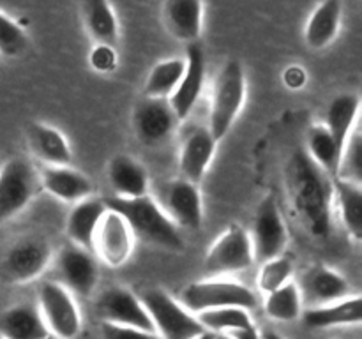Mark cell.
<instances>
[{"label": "cell", "mask_w": 362, "mask_h": 339, "mask_svg": "<svg viewBox=\"0 0 362 339\" xmlns=\"http://www.w3.org/2000/svg\"><path fill=\"white\" fill-rule=\"evenodd\" d=\"M177 228L200 230L204 222V203L197 184L186 179H173L166 182L158 201Z\"/></svg>", "instance_id": "cell-11"}, {"label": "cell", "mask_w": 362, "mask_h": 339, "mask_svg": "<svg viewBox=\"0 0 362 339\" xmlns=\"http://www.w3.org/2000/svg\"><path fill=\"white\" fill-rule=\"evenodd\" d=\"M334 186V208L354 242L362 239V184L332 179Z\"/></svg>", "instance_id": "cell-27"}, {"label": "cell", "mask_w": 362, "mask_h": 339, "mask_svg": "<svg viewBox=\"0 0 362 339\" xmlns=\"http://www.w3.org/2000/svg\"><path fill=\"white\" fill-rule=\"evenodd\" d=\"M281 80L283 83H285V87L290 88V90H300V88L306 85L308 73L303 66L292 64V66H288L285 71H283Z\"/></svg>", "instance_id": "cell-39"}, {"label": "cell", "mask_w": 362, "mask_h": 339, "mask_svg": "<svg viewBox=\"0 0 362 339\" xmlns=\"http://www.w3.org/2000/svg\"><path fill=\"white\" fill-rule=\"evenodd\" d=\"M179 302L193 314L218 307H244L251 311L257 306V295L250 286L235 279L211 278L189 282L180 293Z\"/></svg>", "instance_id": "cell-4"}, {"label": "cell", "mask_w": 362, "mask_h": 339, "mask_svg": "<svg viewBox=\"0 0 362 339\" xmlns=\"http://www.w3.org/2000/svg\"><path fill=\"white\" fill-rule=\"evenodd\" d=\"M286 193L297 218L317 239H327L332 230L334 186L304 148H296L286 162Z\"/></svg>", "instance_id": "cell-1"}, {"label": "cell", "mask_w": 362, "mask_h": 339, "mask_svg": "<svg viewBox=\"0 0 362 339\" xmlns=\"http://www.w3.org/2000/svg\"><path fill=\"white\" fill-rule=\"evenodd\" d=\"M218 140L212 136L209 127L197 126L184 136L179 152V166L182 179L198 184L207 173L214 159Z\"/></svg>", "instance_id": "cell-17"}, {"label": "cell", "mask_w": 362, "mask_h": 339, "mask_svg": "<svg viewBox=\"0 0 362 339\" xmlns=\"http://www.w3.org/2000/svg\"><path fill=\"white\" fill-rule=\"evenodd\" d=\"M246 99V74L239 60H228L216 76L209 108V131L218 141L230 133Z\"/></svg>", "instance_id": "cell-3"}, {"label": "cell", "mask_w": 362, "mask_h": 339, "mask_svg": "<svg viewBox=\"0 0 362 339\" xmlns=\"http://www.w3.org/2000/svg\"><path fill=\"white\" fill-rule=\"evenodd\" d=\"M0 339H6V338H2V335H0Z\"/></svg>", "instance_id": "cell-45"}, {"label": "cell", "mask_w": 362, "mask_h": 339, "mask_svg": "<svg viewBox=\"0 0 362 339\" xmlns=\"http://www.w3.org/2000/svg\"><path fill=\"white\" fill-rule=\"evenodd\" d=\"M0 335L6 339H46L49 332L37 307L18 304L0 316Z\"/></svg>", "instance_id": "cell-26"}, {"label": "cell", "mask_w": 362, "mask_h": 339, "mask_svg": "<svg viewBox=\"0 0 362 339\" xmlns=\"http://www.w3.org/2000/svg\"><path fill=\"white\" fill-rule=\"evenodd\" d=\"M216 339H233L230 334H216Z\"/></svg>", "instance_id": "cell-43"}, {"label": "cell", "mask_w": 362, "mask_h": 339, "mask_svg": "<svg viewBox=\"0 0 362 339\" xmlns=\"http://www.w3.org/2000/svg\"><path fill=\"white\" fill-rule=\"evenodd\" d=\"M262 339H285L283 338L279 332H274V331H265L264 334H262Z\"/></svg>", "instance_id": "cell-41"}, {"label": "cell", "mask_w": 362, "mask_h": 339, "mask_svg": "<svg viewBox=\"0 0 362 339\" xmlns=\"http://www.w3.org/2000/svg\"><path fill=\"white\" fill-rule=\"evenodd\" d=\"M106 207L126 219L134 237H140L145 242L170 251L184 249V239L180 230L163 212L158 201L148 194L141 198H133V200L113 196L106 200Z\"/></svg>", "instance_id": "cell-2"}, {"label": "cell", "mask_w": 362, "mask_h": 339, "mask_svg": "<svg viewBox=\"0 0 362 339\" xmlns=\"http://www.w3.org/2000/svg\"><path fill=\"white\" fill-rule=\"evenodd\" d=\"M163 23L177 41L193 44L202 35L204 2L202 0H165Z\"/></svg>", "instance_id": "cell-20"}, {"label": "cell", "mask_w": 362, "mask_h": 339, "mask_svg": "<svg viewBox=\"0 0 362 339\" xmlns=\"http://www.w3.org/2000/svg\"><path fill=\"white\" fill-rule=\"evenodd\" d=\"M39 175V186L52 194L53 198L66 203H78V201L90 198L94 193V186L78 170L69 166H42Z\"/></svg>", "instance_id": "cell-18"}, {"label": "cell", "mask_w": 362, "mask_h": 339, "mask_svg": "<svg viewBox=\"0 0 362 339\" xmlns=\"http://www.w3.org/2000/svg\"><path fill=\"white\" fill-rule=\"evenodd\" d=\"M27 48V34L23 28L0 11V55L16 56Z\"/></svg>", "instance_id": "cell-36"}, {"label": "cell", "mask_w": 362, "mask_h": 339, "mask_svg": "<svg viewBox=\"0 0 362 339\" xmlns=\"http://www.w3.org/2000/svg\"><path fill=\"white\" fill-rule=\"evenodd\" d=\"M179 119L168 99L145 97L134 106L133 129L138 140L147 147L163 145L175 131Z\"/></svg>", "instance_id": "cell-14"}, {"label": "cell", "mask_w": 362, "mask_h": 339, "mask_svg": "<svg viewBox=\"0 0 362 339\" xmlns=\"http://www.w3.org/2000/svg\"><path fill=\"white\" fill-rule=\"evenodd\" d=\"M184 69H186L184 59H168L156 64L145 80V97L168 99L179 85Z\"/></svg>", "instance_id": "cell-32"}, {"label": "cell", "mask_w": 362, "mask_h": 339, "mask_svg": "<svg viewBox=\"0 0 362 339\" xmlns=\"http://www.w3.org/2000/svg\"><path fill=\"white\" fill-rule=\"evenodd\" d=\"M230 335H232L233 339H262L260 331L255 327V323L250 325V327H246V328H240V331L232 332Z\"/></svg>", "instance_id": "cell-40"}, {"label": "cell", "mask_w": 362, "mask_h": 339, "mask_svg": "<svg viewBox=\"0 0 362 339\" xmlns=\"http://www.w3.org/2000/svg\"><path fill=\"white\" fill-rule=\"evenodd\" d=\"M361 99L357 94H339L329 102L327 115H325V127L329 129L331 136L334 138L339 150H343L346 140L359 124Z\"/></svg>", "instance_id": "cell-28"}, {"label": "cell", "mask_w": 362, "mask_h": 339, "mask_svg": "<svg viewBox=\"0 0 362 339\" xmlns=\"http://www.w3.org/2000/svg\"><path fill=\"white\" fill-rule=\"evenodd\" d=\"M106 177L117 198L133 200L148 194L147 170L127 154H119L108 162Z\"/></svg>", "instance_id": "cell-22"}, {"label": "cell", "mask_w": 362, "mask_h": 339, "mask_svg": "<svg viewBox=\"0 0 362 339\" xmlns=\"http://www.w3.org/2000/svg\"><path fill=\"white\" fill-rule=\"evenodd\" d=\"M134 239L136 237L133 235L126 219L108 208L94 233L92 253L98 254L110 267H120L133 254Z\"/></svg>", "instance_id": "cell-12"}, {"label": "cell", "mask_w": 362, "mask_h": 339, "mask_svg": "<svg viewBox=\"0 0 362 339\" xmlns=\"http://www.w3.org/2000/svg\"><path fill=\"white\" fill-rule=\"evenodd\" d=\"M264 311L274 321H296L303 314V295L299 285L293 281L265 293Z\"/></svg>", "instance_id": "cell-31"}, {"label": "cell", "mask_w": 362, "mask_h": 339, "mask_svg": "<svg viewBox=\"0 0 362 339\" xmlns=\"http://www.w3.org/2000/svg\"><path fill=\"white\" fill-rule=\"evenodd\" d=\"M52 260L48 240L27 235L14 240L0 256V281L6 285H25L45 272Z\"/></svg>", "instance_id": "cell-6"}, {"label": "cell", "mask_w": 362, "mask_h": 339, "mask_svg": "<svg viewBox=\"0 0 362 339\" xmlns=\"http://www.w3.org/2000/svg\"><path fill=\"white\" fill-rule=\"evenodd\" d=\"M161 339H194L205 331L197 314L189 313L175 297L161 288L145 290L140 297Z\"/></svg>", "instance_id": "cell-5"}, {"label": "cell", "mask_w": 362, "mask_h": 339, "mask_svg": "<svg viewBox=\"0 0 362 339\" xmlns=\"http://www.w3.org/2000/svg\"><path fill=\"white\" fill-rule=\"evenodd\" d=\"M81 16L88 35L98 44L113 46L119 41V21L108 0H81Z\"/></svg>", "instance_id": "cell-29"}, {"label": "cell", "mask_w": 362, "mask_h": 339, "mask_svg": "<svg viewBox=\"0 0 362 339\" xmlns=\"http://www.w3.org/2000/svg\"><path fill=\"white\" fill-rule=\"evenodd\" d=\"M103 339H161L156 332L141 331L134 327H122V325L105 323L101 325Z\"/></svg>", "instance_id": "cell-38"}, {"label": "cell", "mask_w": 362, "mask_h": 339, "mask_svg": "<svg viewBox=\"0 0 362 339\" xmlns=\"http://www.w3.org/2000/svg\"><path fill=\"white\" fill-rule=\"evenodd\" d=\"M341 14V0H322L308 18L306 28H304L306 44L313 49L327 48L338 35Z\"/></svg>", "instance_id": "cell-25"}, {"label": "cell", "mask_w": 362, "mask_h": 339, "mask_svg": "<svg viewBox=\"0 0 362 339\" xmlns=\"http://www.w3.org/2000/svg\"><path fill=\"white\" fill-rule=\"evenodd\" d=\"M46 339H59V338H55V335H48V338Z\"/></svg>", "instance_id": "cell-44"}, {"label": "cell", "mask_w": 362, "mask_h": 339, "mask_svg": "<svg viewBox=\"0 0 362 339\" xmlns=\"http://www.w3.org/2000/svg\"><path fill=\"white\" fill-rule=\"evenodd\" d=\"M95 309L105 323L154 332V325H152L151 316L145 311L140 297H136L124 286H113V288L103 292V295L95 302Z\"/></svg>", "instance_id": "cell-15"}, {"label": "cell", "mask_w": 362, "mask_h": 339, "mask_svg": "<svg viewBox=\"0 0 362 339\" xmlns=\"http://www.w3.org/2000/svg\"><path fill=\"white\" fill-rule=\"evenodd\" d=\"M39 313L49 335L76 339L81 332V313L73 293L60 282H42L39 288Z\"/></svg>", "instance_id": "cell-7"}, {"label": "cell", "mask_w": 362, "mask_h": 339, "mask_svg": "<svg viewBox=\"0 0 362 339\" xmlns=\"http://www.w3.org/2000/svg\"><path fill=\"white\" fill-rule=\"evenodd\" d=\"M311 159L324 170L325 173L336 179L338 177L339 168V157H341V150L336 145L334 138L331 136L325 124H315L308 133L306 148Z\"/></svg>", "instance_id": "cell-30"}, {"label": "cell", "mask_w": 362, "mask_h": 339, "mask_svg": "<svg viewBox=\"0 0 362 339\" xmlns=\"http://www.w3.org/2000/svg\"><path fill=\"white\" fill-rule=\"evenodd\" d=\"M202 327L214 334H232V332L253 325L250 311L244 307H218L197 314Z\"/></svg>", "instance_id": "cell-33"}, {"label": "cell", "mask_w": 362, "mask_h": 339, "mask_svg": "<svg viewBox=\"0 0 362 339\" xmlns=\"http://www.w3.org/2000/svg\"><path fill=\"white\" fill-rule=\"evenodd\" d=\"M88 64L95 73H113L119 66V56L113 46L110 44H95L88 55Z\"/></svg>", "instance_id": "cell-37"}, {"label": "cell", "mask_w": 362, "mask_h": 339, "mask_svg": "<svg viewBox=\"0 0 362 339\" xmlns=\"http://www.w3.org/2000/svg\"><path fill=\"white\" fill-rule=\"evenodd\" d=\"M338 179L362 184V134L359 124L352 131L341 150Z\"/></svg>", "instance_id": "cell-35"}, {"label": "cell", "mask_w": 362, "mask_h": 339, "mask_svg": "<svg viewBox=\"0 0 362 339\" xmlns=\"http://www.w3.org/2000/svg\"><path fill=\"white\" fill-rule=\"evenodd\" d=\"M39 186L34 166L21 157L9 159L0 168V225L28 207Z\"/></svg>", "instance_id": "cell-9"}, {"label": "cell", "mask_w": 362, "mask_h": 339, "mask_svg": "<svg viewBox=\"0 0 362 339\" xmlns=\"http://www.w3.org/2000/svg\"><path fill=\"white\" fill-rule=\"evenodd\" d=\"M184 60H186V69H184L182 78H180L173 94L168 97L170 106H172L179 122L187 119L189 113L193 112L205 83V55L198 42L187 44Z\"/></svg>", "instance_id": "cell-16"}, {"label": "cell", "mask_w": 362, "mask_h": 339, "mask_svg": "<svg viewBox=\"0 0 362 339\" xmlns=\"http://www.w3.org/2000/svg\"><path fill=\"white\" fill-rule=\"evenodd\" d=\"M194 339H216V334L214 332H209V331H204L200 335H197Z\"/></svg>", "instance_id": "cell-42"}, {"label": "cell", "mask_w": 362, "mask_h": 339, "mask_svg": "<svg viewBox=\"0 0 362 339\" xmlns=\"http://www.w3.org/2000/svg\"><path fill=\"white\" fill-rule=\"evenodd\" d=\"M30 150L45 166H69L73 161L69 141L57 127L42 122H32L27 127Z\"/></svg>", "instance_id": "cell-21"}, {"label": "cell", "mask_w": 362, "mask_h": 339, "mask_svg": "<svg viewBox=\"0 0 362 339\" xmlns=\"http://www.w3.org/2000/svg\"><path fill=\"white\" fill-rule=\"evenodd\" d=\"M250 240L255 260L262 263L279 254H285L288 244V228L274 196H265L258 203Z\"/></svg>", "instance_id": "cell-10"}, {"label": "cell", "mask_w": 362, "mask_h": 339, "mask_svg": "<svg viewBox=\"0 0 362 339\" xmlns=\"http://www.w3.org/2000/svg\"><path fill=\"white\" fill-rule=\"evenodd\" d=\"M293 275V261L285 254L271 258V260L264 261L262 268L258 270V288L262 293H271L278 290L279 286L286 285L292 281Z\"/></svg>", "instance_id": "cell-34"}, {"label": "cell", "mask_w": 362, "mask_h": 339, "mask_svg": "<svg viewBox=\"0 0 362 339\" xmlns=\"http://www.w3.org/2000/svg\"><path fill=\"white\" fill-rule=\"evenodd\" d=\"M255 263L250 233L240 225H230L214 240L205 254V268L212 278H226L237 274Z\"/></svg>", "instance_id": "cell-8"}, {"label": "cell", "mask_w": 362, "mask_h": 339, "mask_svg": "<svg viewBox=\"0 0 362 339\" xmlns=\"http://www.w3.org/2000/svg\"><path fill=\"white\" fill-rule=\"evenodd\" d=\"M361 321L362 299L357 293L325 306H315L304 313V323L310 328L357 327Z\"/></svg>", "instance_id": "cell-23"}, {"label": "cell", "mask_w": 362, "mask_h": 339, "mask_svg": "<svg viewBox=\"0 0 362 339\" xmlns=\"http://www.w3.org/2000/svg\"><path fill=\"white\" fill-rule=\"evenodd\" d=\"M106 210H108L106 201L99 200V198L90 196L74 203L66 222V232L71 244L92 251L94 233Z\"/></svg>", "instance_id": "cell-24"}, {"label": "cell", "mask_w": 362, "mask_h": 339, "mask_svg": "<svg viewBox=\"0 0 362 339\" xmlns=\"http://www.w3.org/2000/svg\"><path fill=\"white\" fill-rule=\"evenodd\" d=\"M55 267L60 285L76 297H90L99 279L98 261L92 251L69 242L57 254Z\"/></svg>", "instance_id": "cell-13"}, {"label": "cell", "mask_w": 362, "mask_h": 339, "mask_svg": "<svg viewBox=\"0 0 362 339\" xmlns=\"http://www.w3.org/2000/svg\"><path fill=\"white\" fill-rule=\"evenodd\" d=\"M303 300L308 299L315 306L336 302L354 295L350 282L338 270L325 265H315L304 274L303 288L299 286Z\"/></svg>", "instance_id": "cell-19"}]
</instances>
